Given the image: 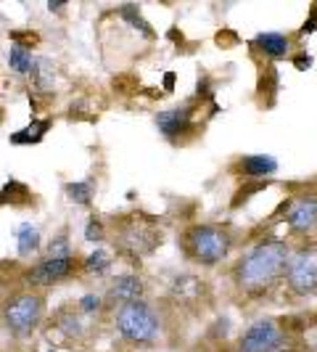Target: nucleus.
I'll use <instances>...</instances> for the list:
<instances>
[{"mask_svg": "<svg viewBox=\"0 0 317 352\" xmlns=\"http://www.w3.org/2000/svg\"><path fill=\"white\" fill-rule=\"evenodd\" d=\"M291 249L285 241H262L233 265V283L246 297H264L283 281Z\"/></svg>", "mask_w": 317, "mask_h": 352, "instance_id": "nucleus-1", "label": "nucleus"}, {"mask_svg": "<svg viewBox=\"0 0 317 352\" xmlns=\"http://www.w3.org/2000/svg\"><path fill=\"white\" fill-rule=\"evenodd\" d=\"M114 326L122 339H127L130 344H138V347H151L161 336V320H158L156 310L145 300L117 307Z\"/></svg>", "mask_w": 317, "mask_h": 352, "instance_id": "nucleus-2", "label": "nucleus"}, {"mask_svg": "<svg viewBox=\"0 0 317 352\" xmlns=\"http://www.w3.org/2000/svg\"><path fill=\"white\" fill-rule=\"evenodd\" d=\"M230 233L220 226H193L183 236V252L188 260L211 267L230 254Z\"/></svg>", "mask_w": 317, "mask_h": 352, "instance_id": "nucleus-3", "label": "nucleus"}, {"mask_svg": "<svg viewBox=\"0 0 317 352\" xmlns=\"http://www.w3.org/2000/svg\"><path fill=\"white\" fill-rule=\"evenodd\" d=\"M285 292L296 300L317 294V244H301L288 254V265L283 273Z\"/></svg>", "mask_w": 317, "mask_h": 352, "instance_id": "nucleus-4", "label": "nucleus"}, {"mask_svg": "<svg viewBox=\"0 0 317 352\" xmlns=\"http://www.w3.org/2000/svg\"><path fill=\"white\" fill-rule=\"evenodd\" d=\"M238 352H294V342L275 318H257L238 339Z\"/></svg>", "mask_w": 317, "mask_h": 352, "instance_id": "nucleus-5", "label": "nucleus"}, {"mask_svg": "<svg viewBox=\"0 0 317 352\" xmlns=\"http://www.w3.org/2000/svg\"><path fill=\"white\" fill-rule=\"evenodd\" d=\"M43 313H45L43 297H37V294H32V292H27V294H19L16 300L5 305V310H3V323L8 326L11 334L30 336L37 326H40Z\"/></svg>", "mask_w": 317, "mask_h": 352, "instance_id": "nucleus-6", "label": "nucleus"}, {"mask_svg": "<svg viewBox=\"0 0 317 352\" xmlns=\"http://www.w3.org/2000/svg\"><path fill=\"white\" fill-rule=\"evenodd\" d=\"M285 223L296 236H307L317 230V196H296L285 210Z\"/></svg>", "mask_w": 317, "mask_h": 352, "instance_id": "nucleus-7", "label": "nucleus"}, {"mask_svg": "<svg viewBox=\"0 0 317 352\" xmlns=\"http://www.w3.org/2000/svg\"><path fill=\"white\" fill-rule=\"evenodd\" d=\"M74 270H77L74 257H69V260H43L27 273V281L32 286H53V283H61L69 276H74Z\"/></svg>", "mask_w": 317, "mask_h": 352, "instance_id": "nucleus-8", "label": "nucleus"}, {"mask_svg": "<svg viewBox=\"0 0 317 352\" xmlns=\"http://www.w3.org/2000/svg\"><path fill=\"white\" fill-rule=\"evenodd\" d=\"M143 292H145V289H143L141 276H135V273H124V276H119L117 281L111 283V289H108V294H106V302L122 307V305L143 300Z\"/></svg>", "mask_w": 317, "mask_h": 352, "instance_id": "nucleus-9", "label": "nucleus"}, {"mask_svg": "<svg viewBox=\"0 0 317 352\" xmlns=\"http://www.w3.org/2000/svg\"><path fill=\"white\" fill-rule=\"evenodd\" d=\"M191 114L193 109L191 106H180V109H167V111H158L156 114V127L164 138H175L180 135L188 124H191Z\"/></svg>", "mask_w": 317, "mask_h": 352, "instance_id": "nucleus-10", "label": "nucleus"}, {"mask_svg": "<svg viewBox=\"0 0 317 352\" xmlns=\"http://www.w3.org/2000/svg\"><path fill=\"white\" fill-rule=\"evenodd\" d=\"M158 239L154 230H143V228H130L122 233V247L130 252V254H148V252H154Z\"/></svg>", "mask_w": 317, "mask_h": 352, "instance_id": "nucleus-11", "label": "nucleus"}, {"mask_svg": "<svg viewBox=\"0 0 317 352\" xmlns=\"http://www.w3.org/2000/svg\"><path fill=\"white\" fill-rule=\"evenodd\" d=\"M238 167H241V173L248 177H270V175H275V170H278V159L264 157V154H254V157L241 159Z\"/></svg>", "mask_w": 317, "mask_h": 352, "instance_id": "nucleus-12", "label": "nucleus"}, {"mask_svg": "<svg viewBox=\"0 0 317 352\" xmlns=\"http://www.w3.org/2000/svg\"><path fill=\"white\" fill-rule=\"evenodd\" d=\"M257 45H259V51L264 56H270V58H283L288 48H291V40L281 32H264V35L257 37Z\"/></svg>", "mask_w": 317, "mask_h": 352, "instance_id": "nucleus-13", "label": "nucleus"}, {"mask_svg": "<svg viewBox=\"0 0 317 352\" xmlns=\"http://www.w3.org/2000/svg\"><path fill=\"white\" fill-rule=\"evenodd\" d=\"M16 249L19 257H32L40 249V230L32 223H21L16 230Z\"/></svg>", "mask_w": 317, "mask_h": 352, "instance_id": "nucleus-14", "label": "nucleus"}, {"mask_svg": "<svg viewBox=\"0 0 317 352\" xmlns=\"http://www.w3.org/2000/svg\"><path fill=\"white\" fill-rule=\"evenodd\" d=\"M35 80V88L37 90H53L56 88V67L48 56H40L35 58V69L30 74Z\"/></svg>", "mask_w": 317, "mask_h": 352, "instance_id": "nucleus-15", "label": "nucleus"}, {"mask_svg": "<svg viewBox=\"0 0 317 352\" xmlns=\"http://www.w3.org/2000/svg\"><path fill=\"white\" fill-rule=\"evenodd\" d=\"M8 67L21 74V77H27V74H32L35 69V56L30 53V48H19V45H11V51H8Z\"/></svg>", "mask_w": 317, "mask_h": 352, "instance_id": "nucleus-16", "label": "nucleus"}, {"mask_svg": "<svg viewBox=\"0 0 317 352\" xmlns=\"http://www.w3.org/2000/svg\"><path fill=\"white\" fill-rule=\"evenodd\" d=\"M64 188H67V196H69L74 204H80V207H88L90 201H93V194H95V186H93V180L67 183Z\"/></svg>", "mask_w": 317, "mask_h": 352, "instance_id": "nucleus-17", "label": "nucleus"}, {"mask_svg": "<svg viewBox=\"0 0 317 352\" xmlns=\"http://www.w3.org/2000/svg\"><path fill=\"white\" fill-rule=\"evenodd\" d=\"M48 120H43V122H32L27 130H21V133H14L11 135V143H16V146H27V143H40L45 138V133H48Z\"/></svg>", "mask_w": 317, "mask_h": 352, "instance_id": "nucleus-18", "label": "nucleus"}, {"mask_svg": "<svg viewBox=\"0 0 317 352\" xmlns=\"http://www.w3.org/2000/svg\"><path fill=\"white\" fill-rule=\"evenodd\" d=\"M108 267H111V254L106 249H95L85 260V273L88 276H104V273H108Z\"/></svg>", "mask_w": 317, "mask_h": 352, "instance_id": "nucleus-19", "label": "nucleus"}, {"mask_svg": "<svg viewBox=\"0 0 317 352\" xmlns=\"http://www.w3.org/2000/svg\"><path fill=\"white\" fill-rule=\"evenodd\" d=\"M27 199H30V191L21 183H16V180L5 183V188L0 191V204H21Z\"/></svg>", "mask_w": 317, "mask_h": 352, "instance_id": "nucleus-20", "label": "nucleus"}, {"mask_svg": "<svg viewBox=\"0 0 317 352\" xmlns=\"http://www.w3.org/2000/svg\"><path fill=\"white\" fill-rule=\"evenodd\" d=\"M74 257V252H71V244H69V236H56L51 244H48V260H69Z\"/></svg>", "mask_w": 317, "mask_h": 352, "instance_id": "nucleus-21", "label": "nucleus"}, {"mask_svg": "<svg viewBox=\"0 0 317 352\" xmlns=\"http://www.w3.org/2000/svg\"><path fill=\"white\" fill-rule=\"evenodd\" d=\"M58 326L64 329V334L69 336V339H74V336L82 334V326H80V318H61L58 320Z\"/></svg>", "mask_w": 317, "mask_h": 352, "instance_id": "nucleus-22", "label": "nucleus"}, {"mask_svg": "<svg viewBox=\"0 0 317 352\" xmlns=\"http://www.w3.org/2000/svg\"><path fill=\"white\" fill-rule=\"evenodd\" d=\"M122 14H124V16H130V24H132V27H141L143 35H151V27H145V21H143V16L138 14V11H135V8H132V6H124Z\"/></svg>", "mask_w": 317, "mask_h": 352, "instance_id": "nucleus-23", "label": "nucleus"}, {"mask_svg": "<svg viewBox=\"0 0 317 352\" xmlns=\"http://www.w3.org/2000/svg\"><path fill=\"white\" fill-rule=\"evenodd\" d=\"M85 239L93 241V244H95V241H104V226H101L98 220H90L88 228H85Z\"/></svg>", "mask_w": 317, "mask_h": 352, "instance_id": "nucleus-24", "label": "nucleus"}, {"mask_svg": "<svg viewBox=\"0 0 317 352\" xmlns=\"http://www.w3.org/2000/svg\"><path fill=\"white\" fill-rule=\"evenodd\" d=\"M101 305H104V300H101V297H95V294H85V297L80 300L82 313H95V310H101Z\"/></svg>", "mask_w": 317, "mask_h": 352, "instance_id": "nucleus-25", "label": "nucleus"}, {"mask_svg": "<svg viewBox=\"0 0 317 352\" xmlns=\"http://www.w3.org/2000/svg\"><path fill=\"white\" fill-rule=\"evenodd\" d=\"M309 61H312L309 56H307V58H304V56H299V58H296V67H299V69H304V67H309Z\"/></svg>", "mask_w": 317, "mask_h": 352, "instance_id": "nucleus-26", "label": "nucleus"}, {"mask_svg": "<svg viewBox=\"0 0 317 352\" xmlns=\"http://www.w3.org/2000/svg\"><path fill=\"white\" fill-rule=\"evenodd\" d=\"M48 8H51V11H64V6H61V3H48Z\"/></svg>", "mask_w": 317, "mask_h": 352, "instance_id": "nucleus-27", "label": "nucleus"}, {"mask_svg": "<svg viewBox=\"0 0 317 352\" xmlns=\"http://www.w3.org/2000/svg\"><path fill=\"white\" fill-rule=\"evenodd\" d=\"M312 352H317V334L312 336Z\"/></svg>", "mask_w": 317, "mask_h": 352, "instance_id": "nucleus-28", "label": "nucleus"}, {"mask_svg": "<svg viewBox=\"0 0 317 352\" xmlns=\"http://www.w3.org/2000/svg\"><path fill=\"white\" fill-rule=\"evenodd\" d=\"M45 352H56V350H45Z\"/></svg>", "mask_w": 317, "mask_h": 352, "instance_id": "nucleus-29", "label": "nucleus"}]
</instances>
